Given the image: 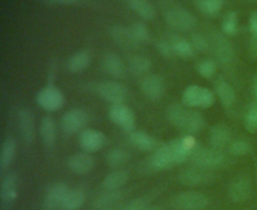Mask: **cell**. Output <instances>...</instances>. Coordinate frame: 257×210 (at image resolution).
<instances>
[{
  "mask_svg": "<svg viewBox=\"0 0 257 210\" xmlns=\"http://www.w3.org/2000/svg\"><path fill=\"white\" fill-rule=\"evenodd\" d=\"M198 144L193 135L186 134L160 145L148 160L151 171H164L190 159Z\"/></svg>",
  "mask_w": 257,
  "mask_h": 210,
  "instance_id": "obj_1",
  "label": "cell"
},
{
  "mask_svg": "<svg viewBox=\"0 0 257 210\" xmlns=\"http://www.w3.org/2000/svg\"><path fill=\"white\" fill-rule=\"evenodd\" d=\"M167 118L169 122L182 132L194 135L202 131L206 121L201 113L192 110L184 103H172L167 109Z\"/></svg>",
  "mask_w": 257,
  "mask_h": 210,
  "instance_id": "obj_2",
  "label": "cell"
},
{
  "mask_svg": "<svg viewBox=\"0 0 257 210\" xmlns=\"http://www.w3.org/2000/svg\"><path fill=\"white\" fill-rule=\"evenodd\" d=\"M167 24L177 31H189L197 25L196 16L181 5H172L164 11Z\"/></svg>",
  "mask_w": 257,
  "mask_h": 210,
  "instance_id": "obj_3",
  "label": "cell"
},
{
  "mask_svg": "<svg viewBox=\"0 0 257 210\" xmlns=\"http://www.w3.org/2000/svg\"><path fill=\"white\" fill-rule=\"evenodd\" d=\"M215 102V93L198 84L188 85L182 93V103L191 109H208Z\"/></svg>",
  "mask_w": 257,
  "mask_h": 210,
  "instance_id": "obj_4",
  "label": "cell"
},
{
  "mask_svg": "<svg viewBox=\"0 0 257 210\" xmlns=\"http://www.w3.org/2000/svg\"><path fill=\"white\" fill-rule=\"evenodd\" d=\"M226 156L222 150L216 148L197 147L190 157V161L193 166L212 170L221 167L225 162Z\"/></svg>",
  "mask_w": 257,
  "mask_h": 210,
  "instance_id": "obj_5",
  "label": "cell"
},
{
  "mask_svg": "<svg viewBox=\"0 0 257 210\" xmlns=\"http://www.w3.org/2000/svg\"><path fill=\"white\" fill-rule=\"evenodd\" d=\"M171 203L177 210H204L209 204V199L202 192L187 190L174 195Z\"/></svg>",
  "mask_w": 257,
  "mask_h": 210,
  "instance_id": "obj_6",
  "label": "cell"
},
{
  "mask_svg": "<svg viewBox=\"0 0 257 210\" xmlns=\"http://www.w3.org/2000/svg\"><path fill=\"white\" fill-rule=\"evenodd\" d=\"M94 91L110 104L123 103L127 97V88L117 80H103L94 85Z\"/></svg>",
  "mask_w": 257,
  "mask_h": 210,
  "instance_id": "obj_7",
  "label": "cell"
},
{
  "mask_svg": "<svg viewBox=\"0 0 257 210\" xmlns=\"http://www.w3.org/2000/svg\"><path fill=\"white\" fill-rule=\"evenodd\" d=\"M36 103L46 112H55L62 108L64 103V94L53 83H47L36 93Z\"/></svg>",
  "mask_w": 257,
  "mask_h": 210,
  "instance_id": "obj_8",
  "label": "cell"
},
{
  "mask_svg": "<svg viewBox=\"0 0 257 210\" xmlns=\"http://www.w3.org/2000/svg\"><path fill=\"white\" fill-rule=\"evenodd\" d=\"M210 46L217 59L222 64H229L233 61L235 50L231 41L223 32L214 31L209 36Z\"/></svg>",
  "mask_w": 257,
  "mask_h": 210,
  "instance_id": "obj_9",
  "label": "cell"
},
{
  "mask_svg": "<svg viewBox=\"0 0 257 210\" xmlns=\"http://www.w3.org/2000/svg\"><path fill=\"white\" fill-rule=\"evenodd\" d=\"M88 114L85 110L80 108H73L66 111L60 119L61 130L68 135L79 134L85 129L88 123Z\"/></svg>",
  "mask_w": 257,
  "mask_h": 210,
  "instance_id": "obj_10",
  "label": "cell"
},
{
  "mask_svg": "<svg viewBox=\"0 0 257 210\" xmlns=\"http://www.w3.org/2000/svg\"><path fill=\"white\" fill-rule=\"evenodd\" d=\"M109 120L124 132L131 133L135 130L136 116L133 110L124 103L110 104L108 109Z\"/></svg>",
  "mask_w": 257,
  "mask_h": 210,
  "instance_id": "obj_11",
  "label": "cell"
},
{
  "mask_svg": "<svg viewBox=\"0 0 257 210\" xmlns=\"http://www.w3.org/2000/svg\"><path fill=\"white\" fill-rule=\"evenodd\" d=\"M215 178L214 173L211 170L199 168L196 166L186 168L182 170L178 175V181L188 187H196L208 184Z\"/></svg>",
  "mask_w": 257,
  "mask_h": 210,
  "instance_id": "obj_12",
  "label": "cell"
},
{
  "mask_svg": "<svg viewBox=\"0 0 257 210\" xmlns=\"http://www.w3.org/2000/svg\"><path fill=\"white\" fill-rule=\"evenodd\" d=\"M140 88L143 94L152 101L160 100L166 90L163 77L156 73H148L140 80Z\"/></svg>",
  "mask_w": 257,
  "mask_h": 210,
  "instance_id": "obj_13",
  "label": "cell"
},
{
  "mask_svg": "<svg viewBox=\"0 0 257 210\" xmlns=\"http://www.w3.org/2000/svg\"><path fill=\"white\" fill-rule=\"evenodd\" d=\"M105 142L104 134L96 129H84L78 134V145L82 151L90 154L99 151L105 145Z\"/></svg>",
  "mask_w": 257,
  "mask_h": 210,
  "instance_id": "obj_14",
  "label": "cell"
},
{
  "mask_svg": "<svg viewBox=\"0 0 257 210\" xmlns=\"http://www.w3.org/2000/svg\"><path fill=\"white\" fill-rule=\"evenodd\" d=\"M69 189L70 188L64 182H55L50 185L44 196V210L60 209Z\"/></svg>",
  "mask_w": 257,
  "mask_h": 210,
  "instance_id": "obj_15",
  "label": "cell"
},
{
  "mask_svg": "<svg viewBox=\"0 0 257 210\" xmlns=\"http://www.w3.org/2000/svg\"><path fill=\"white\" fill-rule=\"evenodd\" d=\"M17 120L23 143L30 145L35 137V119L33 113L27 108H22L18 111Z\"/></svg>",
  "mask_w": 257,
  "mask_h": 210,
  "instance_id": "obj_16",
  "label": "cell"
},
{
  "mask_svg": "<svg viewBox=\"0 0 257 210\" xmlns=\"http://www.w3.org/2000/svg\"><path fill=\"white\" fill-rule=\"evenodd\" d=\"M102 70L113 78H122L126 74L127 66L121 57L115 52H106L101 58Z\"/></svg>",
  "mask_w": 257,
  "mask_h": 210,
  "instance_id": "obj_17",
  "label": "cell"
},
{
  "mask_svg": "<svg viewBox=\"0 0 257 210\" xmlns=\"http://www.w3.org/2000/svg\"><path fill=\"white\" fill-rule=\"evenodd\" d=\"M252 192V184L248 177L240 176L234 179L228 187L229 198L236 203L244 202L249 199Z\"/></svg>",
  "mask_w": 257,
  "mask_h": 210,
  "instance_id": "obj_18",
  "label": "cell"
},
{
  "mask_svg": "<svg viewBox=\"0 0 257 210\" xmlns=\"http://www.w3.org/2000/svg\"><path fill=\"white\" fill-rule=\"evenodd\" d=\"M68 169L77 175L88 174L94 167V159L87 152H78L71 155L66 162Z\"/></svg>",
  "mask_w": 257,
  "mask_h": 210,
  "instance_id": "obj_19",
  "label": "cell"
},
{
  "mask_svg": "<svg viewBox=\"0 0 257 210\" xmlns=\"http://www.w3.org/2000/svg\"><path fill=\"white\" fill-rule=\"evenodd\" d=\"M109 32L112 40L121 48L135 49L140 45L139 42L135 39L128 26L115 24L111 26Z\"/></svg>",
  "mask_w": 257,
  "mask_h": 210,
  "instance_id": "obj_20",
  "label": "cell"
},
{
  "mask_svg": "<svg viewBox=\"0 0 257 210\" xmlns=\"http://www.w3.org/2000/svg\"><path fill=\"white\" fill-rule=\"evenodd\" d=\"M128 141L136 149L142 152H154L160 146L156 138L141 130H134L128 133Z\"/></svg>",
  "mask_w": 257,
  "mask_h": 210,
  "instance_id": "obj_21",
  "label": "cell"
},
{
  "mask_svg": "<svg viewBox=\"0 0 257 210\" xmlns=\"http://www.w3.org/2000/svg\"><path fill=\"white\" fill-rule=\"evenodd\" d=\"M209 142L211 147L222 150L231 144V131L223 123L215 124L209 131Z\"/></svg>",
  "mask_w": 257,
  "mask_h": 210,
  "instance_id": "obj_22",
  "label": "cell"
},
{
  "mask_svg": "<svg viewBox=\"0 0 257 210\" xmlns=\"http://www.w3.org/2000/svg\"><path fill=\"white\" fill-rule=\"evenodd\" d=\"M18 194V176L15 172L7 173L2 182L0 196L5 204H11L15 201Z\"/></svg>",
  "mask_w": 257,
  "mask_h": 210,
  "instance_id": "obj_23",
  "label": "cell"
},
{
  "mask_svg": "<svg viewBox=\"0 0 257 210\" xmlns=\"http://www.w3.org/2000/svg\"><path fill=\"white\" fill-rule=\"evenodd\" d=\"M91 61L90 52L86 49H79L73 52L66 60V68L71 73H78L85 70Z\"/></svg>",
  "mask_w": 257,
  "mask_h": 210,
  "instance_id": "obj_24",
  "label": "cell"
},
{
  "mask_svg": "<svg viewBox=\"0 0 257 210\" xmlns=\"http://www.w3.org/2000/svg\"><path fill=\"white\" fill-rule=\"evenodd\" d=\"M215 93L226 109L231 108L236 100V93L233 86L224 78H218L214 84Z\"/></svg>",
  "mask_w": 257,
  "mask_h": 210,
  "instance_id": "obj_25",
  "label": "cell"
},
{
  "mask_svg": "<svg viewBox=\"0 0 257 210\" xmlns=\"http://www.w3.org/2000/svg\"><path fill=\"white\" fill-rule=\"evenodd\" d=\"M130 174L126 170L117 169L107 174L101 181V188L103 190H120L128 181Z\"/></svg>",
  "mask_w": 257,
  "mask_h": 210,
  "instance_id": "obj_26",
  "label": "cell"
},
{
  "mask_svg": "<svg viewBox=\"0 0 257 210\" xmlns=\"http://www.w3.org/2000/svg\"><path fill=\"white\" fill-rule=\"evenodd\" d=\"M56 123L51 116H44L39 125V134L46 148H51L56 140Z\"/></svg>",
  "mask_w": 257,
  "mask_h": 210,
  "instance_id": "obj_27",
  "label": "cell"
},
{
  "mask_svg": "<svg viewBox=\"0 0 257 210\" xmlns=\"http://www.w3.org/2000/svg\"><path fill=\"white\" fill-rule=\"evenodd\" d=\"M127 70L136 76H144L149 73L152 68V61L149 57L142 54H133L126 61Z\"/></svg>",
  "mask_w": 257,
  "mask_h": 210,
  "instance_id": "obj_28",
  "label": "cell"
},
{
  "mask_svg": "<svg viewBox=\"0 0 257 210\" xmlns=\"http://www.w3.org/2000/svg\"><path fill=\"white\" fill-rule=\"evenodd\" d=\"M169 40L171 41L174 54L182 58H191L194 56L196 50L190 40L177 34H171L169 36Z\"/></svg>",
  "mask_w": 257,
  "mask_h": 210,
  "instance_id": "obj_29",
  "label": "cell"
},
{
  "mask_svg": "<svg viewBox=\"0 0 257 210\" xmlns=\"http://www.w3.org/2000/svg\"><path fill=\"white\" fill-rule=\"evenodd\" d=\"M17 150V144L12 136L6 137L1 145L0 152V167L2 170L7 169L14 161Z\"/></svg>",
  "mask_w": 257,
  "mask_h": 210,
  "instance_id": "obj_30",
  "label": "cell"
},
{
  "mask_svg": "<svg viewBox=\"0 0 257 210\" xmlns=\"http://www.w3.org/2000/svg\"><path fill=\"white\" fill-rule=\"evenodd\" d=\"M128 7L142 19L149 21L155 18L156 9L149 0H127Z\"/></svg>",
  "mask_w": 257,
  "mask_h": 210,
  "instance_id": "obj_31",
  "label": "cell"
},
{
  "mask_svg": "<svg viewBox=\"0 0 257 210\" xmlns=\"http://www.w3.org/2000/svg\"><path fill=\"white\" fill-rule=\"evenodd\" d=\"M85 202V193L82 189L73 188L69 189L63 203L61 210H78Z\"/></svg>",
  "mask_w": 257,
  "mask_h": 210,
  "instance_id": "obj_32",
  "label": "cell"
},
{
  "mask_svg": "<svg viewBox=\"0 0 257 210\" xmlns=\"http://www.w3.org/2000/svg\"><path fill=\"white\" fill-rule=\"evenodd\" d=\"M123 192L120 190H111L104 192L98 195L92 202V206L94 208H103V207H110L111 205L117 203L123 197Z\"/></svg>",
  "mask_w": 257,
  "mask_h": 210,
  "instance_id": "obj_33",
  "label": "cell"
},
{
  "mask_svg": "<svg viewBox=\"0 0 257 210\" xmlns=\"http://www.w3.org/2000/svg\"><path fill=\"white\" fill-rule=\"evenodd\" d=\"M131 159V154L123 148H113L105 155V161L111 168H119Z\"/></svg>",
  "mask_w": 257,
  "mask_h": 210,
  "instance_id": "obj_34",
  "label": "cell"
},
{
  "mask_svg": "<svg viewBox=\"0 0 257 210\" xmlns=\"http://www.w3.org/2000/svg\"><path fill=\"white\" fill-rule=\"evenodd\" d=\"M217 67V61L213 58H203L195 65L196 71L199 73V75L206 79L212 78L216 74Z\"/></svg>",
  "mask_w": 257,
  "mask_h": 210,
  "instance_id": "obj_35",
  "label": "cell"
},
{
  "mask_svg": "<svg viewBox=\"0 0 257 210\" xmlns=\"http://www.w3.org/2000/svg\"><path fill=\"white\" fill-rule=\"evenodd\" d=\"M223 4V0H196L198 10L207 16L217 15L221 11Z\"/></svg>",
  "mask_w": 257,
  "mask_h": 210,
  "instance_id": "obj_36",
  "label": "cell"
},
{
  "mask_svg": "<svg viewBox=\"0 0 257 210\" xmlns=\"http://www.w3.org/2000/svg\"><path fill=\"white\" fill-rule=\"evenodd\" d=\"M222 32L227 36H233L238 30V14L235 11H229L225 14L222 24Z\"/></svg>",
  "mask_w": 257,
  "mask_h": 210,
  "instance_id": "obj_37",
  "label": "cell"
},
{
  "mask_svg": "<svg viewBox=\"0 0 257 210\" xmlns=\"http://www.w3.org/2000/svg\"><path fill=\"white\" fill-rule=\"evenodd\" d=\"M158 192H152L146 195H143L141 197L135 198L131 201H128L126 204H124L119 210H143L146 206H148L152 199L156 197Z\"/></svg>",
  "mask_w": 257,
  "mask_h": 210,
  "instance_id": "obj_38",
  "label": "cell"
},
{
  "mask_svg": "<svg viewBox=\"0 0 257 210\" xmlns=\"http://www.w3.org/2000/svg\"><path fill=\"white\" fill-rule=\"evenodd\" d=\"M130 29L135 37V39L139 42V44L147 43L151 39V33L148 26L143 22H134L130 26Z\"/></svg>",
  "mask_w": 257,
  "mask_h": 210,
  "instance_id": "obj_39",
  "label": "cell"
},
{
  "mask_svg": "<svg viewBox=\"0 0 257 210\" xmlns=\"http://www.w3.org/2000/svg\"><path fill=\"white\" fill-rule=\"evenodd\" d=\"M244 128L250 134L257 133V102L251 104L244 115Z\"/></svg>",
  "mask_w": 257,
  "mask_h": 210,
  "instance_id": "obj_40",
  "label": "cell"
},
{
  "mask_svg": "<svg viewBox=\"0 0 257 210\" xmlns=\"http://www.w3.org/2000/svg\"><path fill=\"white\" fill-rule=\"evenodd\" d=\"M251 145L249 142L245 140H237L234 142H231V144L228 146V152L232 156L240 157V156H246L251 152Z\"/></svg>",
  "mask_w": 257,
  "mask_h": 210,
  "instance_id": "obj_41",
  "label": "cell"
},
{
  "mask_svg": "<svg viewBox=\"0 0 257 210\" xmlns=\"http://www.w3.org/2000/svg\"><path fill=\"white\" fill-rule=\"evenodd\" d=\"M190 41L196 51L206 52L211 48L209 38H207L206 36H204L203 34H201L199 32L192 33L191 37H190Z\"/></svg>",
  "mask_w": 257,
  "mask_h": 210,
  "instance_id": "obj_42",
  "label": "cell"
},
{
  "mask_svg": "<svg viewBox=\"0 0 257 210\" xmlns=\"http://www.w3.org/2000/svg\"><path fill=\"white\" fill-rule=\"evenodd\" d=\"M156 47L157 50L159 51V53L164 56V57H171L174 55V51H173V47L171 44V41L165 38L159 39L156 43Z\"/></svg>",
  "mask_w": 257,
  "mask_h": 210,
  "instance_id": "obj_43",
  "label": "cell"
},
{
  "mask_svg": "<svg viewBox=\"0 0 257 210\" xmlns=\"http://www.w3.org/2000/svg\"><path fill=\"white\" fill-rule=\"evenodd\" d=\"M57 73V60L52 59L48 63V68H47V83H53L56 77Z\"/></svg>",
  "mask_w": 257,
  "mask_h": 210,
  "instance_id": "obj_44",
  "label": "cell"
},
{
  "mask_svg": "<svg viewBox=\"0 0 257 210\" xmlns=\"http://www.w3.org/2000/svg\"><path fill=\"white\" fill-rule=\"evenodd\" d=\"M248 25H249L251 36H257V10L252 11L250 13Z\"/></svg>",
  "mask_w": 257,
  "mask_h": 210,
  "instance_id": "obj_45",
  "label": "cell"
},
{
  "mask_svg": "<svg viewBox=\"0 0 257 210\" xmlns=\"http://www.w3.org/2000/svg\"><path fill=\"white\" fill-rule=\"evenodd\" d=\"M249 54L252 58H257V36H251V41L249 44Z\"/></svg>",
  "mask_w": 257,
  "mask_h": 210,
  "instance_id": "obj_46",
  "label": "cell"
},
{
  "mask_svg": "<svg viewBox=\"0 0 257 210\" xmlns=\"http://www.w3.org/2000/svg\"><path fill=\"white\" fill-rule=\"evenodd\" d=\"M43 1L51 5H74L79 2V0H43Z\"/></svg>",
  "mask_w": 257,
  "mask_h": 210,
  "instance_id": "obj_47",
  "label": "cell"
},
{
  "mask_svg": "<svg viewBox=\"0 0 257 210\" xmlns=\"http://www.w3.org/2000/svg\"><path fill=\"white\" fill-rule=\"evenodd\" d=\"M143 210H163V207L160 205H148Z\"/></svg>",
  "mask_w": 257,
  "mask_h": 210,
  "instance_id": "obj_48",
  "label": "cell"
},
{
  "mask_svg": "<svg viewBox=\"0 0 257 210\" xmlns=\"http://www.w3.org/2000/svg\"><path fill=\"white\" fill-rule=\"evenodd\" d=\"M253 95L257 101V81H254L253 83Z\"/></svg>",
  "mask_w": 257,
  "mask_h": 210,
  "instance_id": "obj_49",
  "label": "cell"
},
{
  "mask_svg": "<svg viewBox=\"0 0 257 210\" xmlns=\"http://www.w3.org/2000/svg\"><path fill=\"white\" fill-rule=\"evenodd\" d=\"M95 210H112L111 207H103V208H96Z\"/></svg>",
  "mask_w": 257,
  "mask_h": 210,
  "instance_id": "obj_50",
  "label": "cell"
},
{
  "mask_svg": "<svg viewBox=\"0 0 257 210\" xmlns=\"http://www.w3.org/2000/svg\"><path fill=\"white\" fill-rule=\"evenodd\" d=\"M254 81H257V72H256V75H255V79H254Z\"/></svg>",
  "mask_w": 257,
  "mask_h": 210,
  "instance_id": "obj_51",
  "label": "cell"
},
{
  "mask_svg": "<svg viewBox=\"0 0 257 210\" xmlns=\"http://www.w3.org/2000/svg\"><path fill=\"white\" fill-rule=\"evenodd\" d=\"M256 181H257V169H256Z\"/></svg>",
  "mask_w": 257,
  "mask_h": 210,
  "instance_id": "obj_52",
  "label": "cell"
}]
</instances>
